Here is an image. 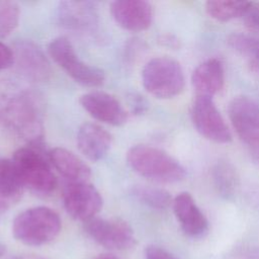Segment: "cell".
<instances>
[{
    "label": "cell",
    "instance_id": "10",
    "mask_svg": "<svg viewBox=\"0 0 259 259\" xmlns=\"http://www.w3.org/2000/svg\"><path fill=\"white\" fill-rule=\"evenodd\" d=\"M66 211L83 223L95 218L102 207L103 199L94 185L88 182H71L63 192Z\"/></svg>",
    "mask_w": 259,
    "mask_h": 259
},
{
    "label": "cell",
    "instance_id": "13",
    "mask_svg": "<svg viewBox=\"0 0 259 259\" xmlns=\"http://www.w3.org/2000/svg\"><path fill=\"white\" fill-rule=\"evenodd\" d=\"M14 64L27 80L47 81L52 75V68L42 51L30 40H19L14 45Z\"/></svg>",
    "mask_w": 259,
    "mask_h": 259
},
{
    "label": "cell",
    "instance_id": "9",
    "mask_svg": "<svg viewBox=\"0 0 259 259\" xmlns=\"http://www.w3.org/2000/svg\"><path fill=\"white\" fill-rule=\"evenodd\" d=\"M84 230L95 242L110 250H127L136 244L132 227L121 219L95 217L84 223Z\"/></svg>",
    "mask_w": 259,
    "mask_h": 259
},
{
    "label": "cell",
    "instance_id": "14",
    "mask_svg": "<svg viewBox=\"0 0 259 259\" xmlns=\"http://www.w3.org/2000/svg\"><path fill=\"white\" fill-rule=\"evenodd\" d=\"M110 13L114 21L123 29L143 31L153 21L152 5L144 0H116L110 4Z\"/></svg>",
    "mask_w": 259,
    "mask_h": 259
},
{
    "label": "cell",
    "instance_id": "18",
    "mask_svg": "<svg viewBox=\"0 0 259 259\" xmlns=\"http://www.w3.org/2000/svg\"><path fill=\"white\" fill-rule=\"evenodd\" d=\"M51 164L71 182H87L91 176L90 167L77 155L65 148H54L49 152Z\"/></svg>",
    "mask_w": 259,
    "mask_h": 259
},
{
    "label": "cell",
    "instance_id": "28",
    "mask_svg": "<svg viewBox=\"0 0 259 259\" xmlns=\"http://www.w3.org/2000/svg\"><path fill=\"white\" fill-rule=\"evenodd\" d=\"M14 64L13 51L5 44L0 41V70L10 68Z\"/></svg>",
    "mask_w": 259,
    "mask_h": 259
},
{
    "label": "cell",
    "instance_id": "5",
    "mask_svg": "<svg viewBox=\"0 0 259 259\" xmlns=\"http://www.w3.org/2000/svg\"><path fill=\"white\" fill-rule=\"evenodd\" d=\"M12 161L24 187L41 194L54 191L57 178L52 170L49 154H44L39 144L19 148L14 152Z\"/></svg>",
    "mask_w": 259,
    "mask_h": 259
},
{
    "label": "cell",
    "instance_id": "26",
    "mask_svg": "<svg viewBox=\"0 0 259 259\" xmlns=\"http://www.w3.org/2000/svg\"><path fill=\"white\" fill-rule=\"evenodd\" d=\"M128 106L133 114L142 115L148 110L149 103L143 95L133 92L128 95Z\"/></svg>",
    "mask_w": 259,
    "mask_h": 259
},
{
    "label": "cell",
    "instance_id": "32",
    "mask_svg": "<svg viewBox=\"0 0 259 259\" xmlns=\"http://www.w3.org/2000/svg\"><path fill=\"white\" fill-rule=\"evenodd\" d=\"M14 259H29V258H26V257H17V258H14Z\"/></svg>",
    "mask_w": 259,
    "mask_h": 259
},
{
    "label": "cell",
    "instance_id": "4",
    "mask_svg": "<svg viewBox=\"0 0 259 259\" xmlns=\"http://www.w3.org/2000/svg\"><path fill=\"white\" fill-rule=\"evenodd\" d=\"M145 90L159 99H171L180 95L185 87V75L180 63L170 57H155L142 70Z\"/></svg>",
    "mask_w": 259,
    "mask_h": 259
},
{
    "label": "cell",
    "instance_id": "25",
    "mask_svg": "<svg viewBox=\"0 0 259 259\" xmlns=\"http://www.w3.org/2000/svg\"><path fill=\"white\" fill-rule=\"evenodd\" d=\"M240 18L250 32L259 34V3L248 1Z\"/></svg>",
    "mask_w": 259,
    "mask_h": 259
},
{
    "label": "cell",
    "instance_id": "6",
    "mask_svg": "<svg viewBox=\"0 0 259 259\" xmlns=\"http://www.w3.org/2000/svg\"><path fill=\"white\" fill-rule=\"evenodd\" d=\"M49 55L74 81L86 87H99L105 81L102 69L89 65L78 57L72 42L65 36L54 38L48 47Z\"/></svg>",
    "mask_w": 259,
    "mask_h": 259
},
{
    "label": "cell",
    "instance_id": "29",
    "mask_svg": "<svg viewBox=\"0 0 259 259\" xmlns=\"http://www.w3.org/2000/svg\"><path fill=\"white\" fill-rule=\"evenodd\" d=\"M9 206H10L9 203H7L6 201H4L3 199L0 198V210H5V209H7Z\"/></svg>",
    "mask_w": 259,
    "mask_h": 259
},
{
    "label": "cell",
    "instance_id": "23",
    "mask_svg": "<svg viewBox=\"0 0 259 259\" xmlns=\"http://www.w3.org/2000/svg\"><path fill=\"white\" fill-rule=\"evenodd\" d=\"M229 46L252 64L259 66V37L246 33H232L228 37Z\"/></svg>",
    "mask_w": 259,
    "mask_h": 259
},
{
    "label": "cell",
    "instance_id": "8",
    "mask_svg": "<svg viewBox=\"0 0 259 259\" xmlns=\"http://www.w3.org/2000/svg\"><path fill=\"white\" fill-rule=\"evenodd\" d=\"M228 114L239 139L259 149V103L247 95L236 96L229 103Z\"/></svg>",
    "mask_w": 259,
    "mask_h": 259
},
{
    "label": "cell",
    "instance_id": "27",
    "mask_svg": "<svg viewBox=\"0 0 259 259\" xmlns=\"http://www.w3.org/2000/svg\"><path fill=\"white\" fill-rule=\"evenodd\" d=\"M146 259H178L167 250L158 246H148L145 250Z\"/></svg>",
    "mask_w": 259,
    "mask_h": 259
},
{
    "label": "cell",
    "instance_id": "12",
    "mask_svg": "<svg viewBox=\"0 0 259 259\" xmlns=\"http://www.w3.org/2000/svg\"><path fill=\"white\" fill-rule=\"evenodd\" d=\"M81 106L95 119L114 126L122 125L127 120V112L113 95L104 91H90L81 95Z\"/></svg>",
    "mask_w": 259,
    "mask_h": 259
},
{
    "label": "cell",
    "instance_id": "17",
    "mask_svg": "<svg viewBox=\"0 0 259 259\" xmlns=\"http://www.w3.org/2000/svg\"><path fill=\"white\" fill-rule=\"evenodd\" d=\"M196 95L213 97L225 85V68L220 59L209 58L200 63L191 74Z\"/></svg>",
    "mask_w": 259,
    "mask_h": 259
},
{
    "label": "cell",
    "instance_id": "15",
    "mask_svg": "<svg viewBox=\"0 0 259 259\" xmlns=\"http://www.w3.org/2000/svg\"><path fill=\"white\" fill-rule=\"evenodd\" d=\"M172 208L186 236L201 238L208 232V221L189 192L178 193L173 198Z\"/></svg>",
    "mask_w": 259,
    "mask_h": 259
},
{
    "label": "cell",
    "instance_id": "3",
    "mask_svg": "<svg viewBox=\"0 0 259 259\" xmlns=\"http://www.w3.org/2000/svg\"><path fill=\"white\" fill-rule=\"evenodd\" d=\"M59 214L47 206H34L18 213L12 223L15 240L27 246H41L52 242L61 232Z\"/></svg>",
    "mask_w": 259,
    "mask_h": 259
},
{
    "label": "cell",
    "instance_id": "21",
    "mask_svg": "<svg viewBox=\"0 0 259 259\" xmlns=\"http://www.w3.org/2000/svg\"><path fill=\"white\" fill-rule=\"evenodd\" d=\"M248 1L209 0L205 3V11L209 17L220 22L240 18Z\"/></svg>",
    "mask_w": 259,
    "mask_h": 259
},
{
    "label": "cell",
    "instance_id": "16",
    "mask_svg": "<svg viewBox=\"0 0 259 259\" xmlns=\"http://www.w3.org/2000/svg\"><path fill=\"white\" fill-rule=\"evenodd\" d=\"M112 136L97 123L85 122L77 133V146L80 152L89 160H102L110 150Z\"/></svg>",
    "mask_w": 259,
    "mask_h": 259
},
{
    "label": "cell",
    "instance_id": "20",
    "mask_svg": "<svg viewBox=\"0 0 259 259\" xmlns=\"http://www.w3.org/2000/svg\"><path fill=\"white\" fill-rule=\"evenodd\" d=\"M212 181L218 192L224 197H230L236 192L239 180L233 165L228 161H219L211 171Z\"/></svg>",
    "mask_w": 259,
    "mask_h": 259
},
{
    "label": "cell",
    "instance_id": "22",
    "mask_svg": "<svg viewBox=\"0 0 259 259\" xmlns=\"http://www.w3.org/2000/svg\"><path fill=\"white\" fill-rule=\"evenodd\" d=\"M132 193L139 201L155 209H166L172 205L173 201L167 190L156 186L136 185L133 187Z\"/></svg>",
    "mask_w": 259,
    "mask_h": 259
},
{
    "label": "cell",
    "instance_id": "31",
    "mask_svg": "<svg viewBox=\"0 0 259 259\" xmlns=\"http://www.w3.org/2000/svg\"><path fill=\"white\" fill-rule=\"evenodd\" d=\"M6 253V247L2 244H0V258Z\"/></svg>",
    "mask_w": 259,
    "mask_h": 259
},
{
    "label": "cell",
    "instance_id": "11",
    "mask_svg": "<svg viewBox=\"0 0 259 259\" xmlns=\"http://www.w3.org/2000/svg\"><path fill=\"white\" fill-rule=\"evenodd\" d=\"M57 22L65 29L92 32L99 23L97 5L91 1H62L56 10Z\"/></svg>",
    "mask_w": 259,
    "mask_h": 259
},
{
    "label": "cell",
    "instance_id": "1",
    "mask_svg": "<svg viewBox=\"0 0 259 259\" xmlns=\"http://www.w3.org/2000/svg\"><path fill=\"white\" fill-rule=\"evenodd\" d=\"M0 122L30 145L40 144L44 122L39 96L16 80L1 78Z\"/></svg>",
    "mask_w": 259,
    "mask_h": 259
},
{
    "label": "cell",
    "instance_id": "2",
    "mask_svg": "<svg viewBox=\"0 0 259 259\" xmlns=\"http://www.w3.org/2000/svg\"><path fill=\"white\" fill-rule=\"evenodd\" d=\"M126 162L136 173L158 183H177L186 176L185 168L175 158L148 145L133 146Z\"/></svg>",
    "mask_w": 259,
    "mask_h": 259
},
{
    "label": "cell",
    "instance_id": "24",
    "mask_svg": "<svg viewBox=\"0 0 259 259\" xmlns=\"http://www.w3.org/2000/svg\"><path fill=\"white\" fill-rule=\"evenodd\" d=\"M20 18V9L16 2L0 0V37L5 38L17 27Z\"/></svg>",
    "mask_w": 259,
    "mask_h": 259
},
{
    "label": "cell",
    "instance_id": "30",
    "mask_svg": "<svg viewBox=\"0 0 259 259\" xmlns=\"http://www.w3.org/2000/svg\"><path fill=\"white\" fill-rule=\"evenodd\" d=\"M95 259H119V258L112 256V255H100V256L96 257Z\"/></svg>",
    "mask_w": 259,
    "mask_h": 259
},
{
    "label": "cell",
    "instance_id": "19",
    "mask_svg": "<svg viewBox=\"0 0 259 259\" xmlns=\"http://www.w3.org/2000/svg\"><path fill=\"white\" fill-rule=\"evenodd\" d=\"M24 185L12 159H0V198L11 204L22 194Z\"/></svg>",
    "mask_w": 259,
    "mask_h": 259
},
{
    "label": "cell",
    "instance_id": "7",
    "mask_svg": "<svg viewBox=\"0 0 259 259\" xmlns=\"http://www.w3.org/2000/svg\"><path fill=\"white\" fill-rule=\"evenodd\" d=\"M190 117L195 130L206 140L217 144L232 142V133L212 97L196 95L191 104Z\"/></svg>",
    "mask_w": 259,
    "mask_h": 259
}]
</instances>
